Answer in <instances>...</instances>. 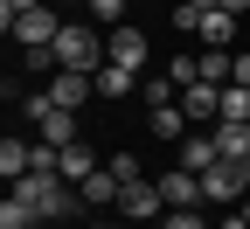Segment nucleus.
<instances>
[{"label": "nucleus", "instance_id": "f257e3e1", "mask_svg": "<svg viewBox=\"0 0 250 229\" xmlns=\"http://www.w3.org/2000/svg\"><path fill=\"white\" fill-rule=\"evenodd\" d=\"M7 194H14L21 208H35V222H42V229H56V222H77V215H83V194L62 181V174H21Z\"/></svg>", "mask_w": 250, "mask_h": 229}, {"label": "nucleus", "instance_id": "f03ea898", "mask_svg": "<svg viewBox=\"0 0 250 229\" xmlns=\"http://www.w3.org/2000/svg\"><path fill=\"white\" fill-rule=\"evenodd\" d=\"M49 62H56V70H83V77H98V70H104V42H98V28H90V21H62Z\"/></svg>", "mask_w": 250, "mask_h": 229}, {"label": "nucleus", "instance_id": "7ed1b4c3", "mask_svg": "<svg viewBox=\"0 0 250 229\" xmlns=\"http://www.w3.org/2000/svg\"><path fill=\"white\" fill-rule=\"evenodd\" d=\"M21 111L35 118V139L42 146H77V111H62L49 90H35V97H21Z\"/></svg>", "mask_w": 250, "mask_h": 229}, {"label": "nucleus", "instance_id": "20e7f679", "mask_svg": "<svg viewBox=\"0 0 250 229\" xmlns=\"http://www.w3.org/2000/svg\"><path fill=\"white\" fill-rule=\"evenodd\" d=\"M202 194L215 208H243V194H250V174H243V160H215V167L202 174Z\"/></svg>", "mask_w": 250, "mask_h": 229}, {"label": "nucleus", "instance_id": "39448f33", "mask_svg": "<svg viewBox=\"0 0 250 229\" xmlns=\"http://www.w3.org/2000/svg\"><path fill=\"white\" fill-rule=\"evenodd\" d=\"M118 215H125V222H160V215H167L160 181H146V174H139V181H125V187H118Z\"/></svg>", "mask_w": 250, "mask_h": 229}, {"label": "nucleus", "instance_id": "423d86ee", "mask_svg": "<svg viewBox=\"0 0 250 229\" xmlns=\"http://www.w3.org/2000/svg\"><path fill=\"white\" fill-rule=\"evenodd\" d=\"M104 62H125V70H139V62H146V28L118 21L111 35H104Z\"/></svg>", "mask_w": 250, "mask_h": 229}, {"label": "nucleus", "instance_id": "0eeeda50", "mask_svg": "<svg viewBox=\"0 0 250 229\" xmlns=\"http://www.w3.org/2000/svg\"><path fill=\"white\" fill-rule=\"evenodd\" d=\"M49 97H56L62 111H83L90 97H98V77H83V70H56V77H49Z\"/></svg>", "mask_w": 250, "mask_h": 229}, {"label": "nucleus", "instance_id": "6e6552de", "mask_svg": "<svg viewBox=\"0 0 250 229\" xmlns=\"http://www.w3.org/2000/svg\"><path fill=\"white\" fill-rule=\"evenodd\" d=\"M160 194H167V208H202L208 202V194H202V174H188V167L160 174Z\"/></svg>", "mask_w": 250, "mask_h": 229}, {"label": "nucleus", "instance_id": "1a4fd4ad", "mask_svg": "<svg viewBox=\"0 0 250 229\" xmlns=\"http://www.w3.org/2000/svg\"><path fill=\"white\" fill-rule=\"evenodd\" d=\"M98 167H104V160H98V153H90L83 139H77V146H62V160H56V174H62V181H70V187H83L90 174H98Z\"/></svg>", "mask_w": 250, "mask_h": 229}, {"label": "nucleus", "instance_id": "9d476101", "mask_svg": "<svg viewBox=\"0 0 250 229\" xmlns=\"http://www.w3.org/2000/svg\"><path fill=\"white\" fill-rule=\"evenodd\" d=\"M146 132H153V139H167V146H181V139H188V111H181V104L146 111Z\"/></svg>", "mask_w": 250, "mask_h": 229}, {"label": "nucleus", "instance_id": "9b49d317", "mask_svg": "<svg viewBox=\"0 0 250 229\" xmlns=\"http://www.w3.org/2000/svg\"><path fill=\"white\" fill-rule=\"evenodd\" d=\"M181 111H188V118H223V83H195V90H181Z\"/></svg>", "mask_w": 250, "mask_h": 229}, {"label": "nucleus", "instance_id": "f8f14e48", "mask_svg": "<svg viewBox=\"0 0 250 229\" xmlns=\"http://www.w3.org/2000/svg\"><path fill=\"white\" fill-rule=\"evenodd\" d=\"M118 187H125V181H118L111 167H98V174H90L77 194H83V208H111V202H118Z\"/></svg>", "mask_w": 250, "mask_h": 229}, {"label": "nucleus", "instance_id": "ddd939ff", "mask_svg": "<svg viewBox=\"0 0 250 229\" xmlns=\"http://www.w3.org/2000/svg\"><path fill=\"white\" fill-rule=\"evenodd\" d=\"M146 77L139 70H125V62H104V70H98V97H132Z\"/></svg>", "mask_w": 250, "mask_h": 229}, {"label": "nucleus", "instance_id": "4468645a", "mask_svg": "<svg viewBox=\"0 0 250 229\" xmlns=\"http://www.w3.org/2000/svg\"><path fill=\"white\" fill-rule=\"evenodd\" d=\"M236 42V14H223V7H215L208 21H202V49H229Z\"/></svg>", "mask_w": 250, "mask_h": 229}, {"label": "nucleus", "instance_id": "2eb2a0df", "mask_svg": "<svg viewBox=\"0 0 250 229\" xmlns=\"http://www.w3.org/2000/svg\"><path fill=\"white\" fill-rule=\"evenodd\" d=\"M215 160H223V153H215V139H181V167H188V174H208Z\"/></svg>", "mask_w": 250, "mask_h": 229}, {"label": "nucleus", "instance_id": "dca6fc26", "mask_svg": "<svg viewBox=\"0 0 250 229\" xmlns=\"http://www.w3.org/2000/svg\"><path fill=\"white\" fill-rule=\"evenodd\" d=\"M215 153L223 160H250V125H215Z\"/></svg>", "mask_w": 250, "mask_h": 229}, {"label": "nucleus", "instance_id": "f3484780", "mask_svg": "<svg viewBox=\"0 0 250 229\" xmlns=\"http://www.w3.org/2000/svg\"><path fill=\"white\" fill-rule=\"evenodd\" d=\"M215 125H250V90L243 83H223V118Z\"/></svg>", "mask_w": 250, "mask_h": 229}, {"label": "nucleus", "instance_id": "a211bd4d", "mask_svg": "<svg viewBox=\"0 0 250 229\" xmlns=\"http://www.w3.org/2000/svg\"><path fill=\"white\" fill-rule=\"evenodd\" d=\"M139 97H146V111L174 104V77H146V83H139Z\"/></svg>", "mask_w": 250, "mask_h": 229}, {"label": "nucleus", "instance_id": "6ab92c4d", "mask_svg": "<svg viewBox=\"0 0 250 229\" xmlns=\"http://www.w3.org/2000/svg\"><path fill=\"white\" fill-rule=\"evenodd\" d=\"M160 229H215V222H202L195 208H167V215H160Z\"/></svg>", "mask_w": 250, "mask_h": 229}, {"label": "nucleus", "instance_id": "aec40b11", "mask_svg": "<svg viewBox=\"0 0 250 229\" xmlns=\"http://www.w3.org/2000/svg\"><path fill=\"white\" fill-rule=\"evenodd\" d=\"M35 7H42V0H0V28L14 35V21H21V14H35Z\"/></svg>", "mask_w": 250, "mask_h": 229}, {"label": "nucleus", "instance_id": "412c9836", "mask_svg": "<svg viewBox=\"0 0 250 229\" xmlns=\"http://www.w3.org/2000/svg\"><path fill=\"white\" fill-rule=\"evenodd\" d=\"M90 14H98V21H118V14H125V0H90Z\"/></svg>", "mask_w": 250, "mask_h": 229}, {"label": "nucleus", "instance_id": "4be33fe9", "mask_svg": "<svg viewBox=\"0 0 250 229\" xmlns=\"http://www.w3.org/2000/svg\"><path fill=\"white\" fill-rule=\"evenodd\" d=\"M229 83H243V90H250V49L236 56V77H229Z\"/></svg>", "mask_w": 250, "mask_h": 229}, {"label": "nucleus", "instance_id": "5701e85b", "mask_svg": "<svg viewBox=\"0 0 250 229\" xmlns=\"http://www.w3.org/2000/svg\"><path fill=\"white\" fill-rule=\"evenodd\" d=\"M223 14H250V0H223Z\"/></svg>", "mask_w": 250, "mask_h": 229}, {"label": "nucleus", "instance_id": "b1692460", "mask_svg": "<svg viewBox=\"0 0 250 229\" xmlns=\"http://www.w3.org/2000/svg\"><path fill=\"white\" fill-rule=\"evenodd\" d=\"M243 222H250V194H243Z\"/></svg>", "mask_w": 250, "mask_h": 229}, {"label": "nucleus", "instance_id": "393cba45", "mask_svg": "<svg viewBox=\"0 0 250 229\" xmlns=\"http://www.w3.org/2000/svg\"><path fill=\"white\" fill-rule=\"evenodd\" d=\"M98 229H125V222H98Z\"/></svg>", "mask_w": 250, "mask_h": 229}, {"label": "nucleus", "instance_id": "a878e982", "mask_svg": "<svg viewBox=\"0 0 250 229\" xmlns=\"http://www.w3.org/2000/svg\"><path fill=\"white\" fill-rule=\"evenodd\" d=\"M243 174H250V160H243Z\"/></svg>", "mask_w": 250, "mask_h": 229}]
</instances>
